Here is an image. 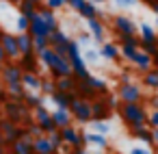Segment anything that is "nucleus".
Here are the masks:
<instances>
[{"label":"nucleus","mask_w":158,"mask_h":154,"mask_svg":"<svg viewBox=\"0 0 158 154\" xmlns=\"http://www.w3.org/2000/svg\"><path fill=\"white\" fill-rule=\"evenodd\" d=\"M7 100H9V96H7V91L2 89V91H0V106H2V104H5Z\"/></svg>","instance_id":"obj_50"},{"label":"nucleus","mask_w":158,"mask_h":154,"mask_svg":"<svg viewBox=\"0 0 158 154\" xmlns=\"http://www.w3.org/2000/svg\"><path fill=\"white\" fill-rule=\"evenodd\" d=\"M0 119H2V113H0Z\"/></svg>","instance_id":"obj_62"},{"label":"nucleus","mask_w":158,"mask_h":154,"mask_svg":"<svg viewBox=\"0 0 158 154\" xmlns=\"http://www.w3.org/2000/svg\"><path fill=\"white\" fill-rule=\"evenodd\" d=\"M130 154H152V150H147V148H132Z\"/></svg>","instance_id":"obj_45"},{"label":"nucleus","mask_w":158,"mask_h":154,"mask_svg":"<svg viewBox=\"0 0 158 154\" xmlns=\"http://www.w3.org/2000/svg\"><path fill=\"white\" fill-rule=\"evenodd\" d=\"M147 128H152V130L158 128V109L152 111V113H147Z\"/></svg>","instance_id":"obj_42"},{"label":"nucleus","mask_w":158,"mask_h":154,"mask_svg":"<svg viewBox=\"0 0 158 154\" xmlns=\"http://www.w3.org/2000/svg\"><path fill=\"white\" fill-rule=\"evenodd\" d=\"M117 100L123 104H136L143 102V89L132 80V83H119L117 87Z\"/></svg>","instance_id":"obj_3"},{"label":"nucleus","mask_w":158,"mask_h":154,"mask_svg":"<svg viewBox=\"0 0 158 154\" xmlns=\"http://www.w3.org/2000/svg\"><path fill=\"white\" fill-rule=\"evenodd\" d=\"M152 145H156V148H158V128H156V130H152Z\"/></svg>","instance_id":"obj_48"},{"label":"nucleus","mask_w":158,"mask_h":154,"mask_svg":"<svg viewBox=\"0 0 158 154\" xmlns=\"http://www.w3.org/2000/svg\"><path fill=\"white\" fill-rule=\"evenodd\" d=\"M0 154H7V148H2V145H0Z\"/></svg>","instance_id":"obj_56"},{"label":"nucleus","mask_w":158,"mask_h":154,"mask_svg":"<svg viewBox=\"0 0 158 154\" xmlns=\"http://www.w3.org/2000/svg\"><path fill=\"white\" fill-rule=\"evenodd\" d=\"M115 2H117L119 7H132V5H134V0H115Z\"/></svg>","instance_id":"obj_46"},{"label":"nucleus","mask_w":158,"mask_h":154,"mask_svg":"<svg viewBox=\"0 0 158 154\" xmlns=\"http://www.w3.org/2000/svg\"><path fill=\"white\" fill-rule=\"evenodd\" d=\"M69 115H72V119L74 122H78V124H89L91 122V106H89V102L87 100H80V98H76L72 104H69Z\"/></svg>","instance_id":"obj_6"},{"label":"nucleus","mask_w":158,"mask_h":154,"mask_svg":"<svg viewBox=\"0 0 158 154\" xmlns=\"http://www.w3.org/2000/svg\"><path fill=\"white\" fill-rule=\"evenodd\" d=\"M89 106H91V122H106V119H110V115H113V111H110V106L106 104V98H104V96L91 100Z\"/></svg>","instance_id":"obj_8"},{"label":"nucleus","mask_w":158,"mask_h":154,"mask_svg":"<svg viewBox=\"0 0 158 154\" xmlns=\"http://www.w3.org/2000/svg\"><path fill=\"white\" fill-rule=\"evenodd\" d=\"M22 85H24L26 91L39 93V87H41V74H28V72H22Z\"/></svg>","instance_id":"obj_18"},{"label":"nucleus","mask_w":158,"mask_h":154,"mask_svg":"<svg viewBox=\"0 0 158 154\" xmlns=\"http://www.w3.org/2000/svg\"><path fill=\"white\" fill-rule=\"evenodd\" d=\"M76 41H78V46H80V44L85 46V44H89V35H87V33H82V35H80L78 39H76Z\"/></svg>","instance_id":"obj_47"},{"label":"nucleus","mask_w":158,"mask_h":154,"mask_svg":"<svg viewBox=\"0 0 158 154\" xmlns=\"http://www.w3.org/2000/svg\"><path fill=\"white\" fill-rule=\"evenodd\" d=\"M72 154H89V152H87V148H76V150H72Z\"/></svg>","instance_id":"obj_52"},{"label":"nucleus","mask_w":158,"mask_h":154,"mask_svg":"<svg viewBox=\"0 0 158 154\" xmlns=\"http://www.w3.org/2000/svg\"><path fill=\"white\" fill-rule=\"evenodd\" d=\"M0 35H2V28H0Z\"/></svg>","instance_id":"obj_61"},{"label":"nucleus","mask_w":158,"mask_h":154,"mask_svg":"<svg viewBox=\"0 0 158 154\" xmlns=\"http://www.w3.org/2000/svg\"><path fill=\"white\" fill-rule=\"evenodd\" d=\"M18 9H20V15H24V18H28V20L35 18V13H37V7L31 5V2H26V0H20Z\"/></svg>","instance_id":"obj_33"},{"label":"nucleus","mask_w":158,"mask_h":154,"mask_svg":"<svg viewBox=\"0 0 158 154\" xmlns=\"http://www.w3.org/2000/svg\"><path fill=\"white\" fill-rule=\"evenodd\" d=\"M28 24H31V20H28V18H24V15H18V22H15V26H18V31H20V33H28Z\"/></svg>","instance_id":"obj_41"},{"label":"nucleus","mask_w":158,"mask_h":154,"mask_svg":"<svg viewBox=\"0 0 158 154\" xmlns=\"http://www.w3.org/2000/svg\"><path fill=\"white\" fill-rule=\"evenodd\" d=\"M130 135H132L134 139H139V141H143V143H149V145H152V128H147V126H141V128H134V130H130Z\"/></svg>","instance_id":"obj_30"},{"label":"nucleus","mask_w":158,"mask_h":154,"mask_svg":"<svg viewBox=\"0 0 158 154\" xmlns=\"http://www.w3.org/2000/svg\"><path fill=\"white\" fill-rule=\"evenodd\" d=\"M113 31L117 33V37L119 35H136V24L126 15H115L113 18Z\"/></svg>","instance_id":"obj_11"},{"label":"nucleus","mask_w":158,"mask_h":154,"mask_svg":"<svg viewBox=\"0 0 158 154\" xmlns=\"http://www.w3.org/2000/svg\"><path fill=\"white\" fill-rule=\"evenodd\" d=\"M100 59V54H98V50H93V48H87V52L82 54V61L85 63H95Z\"/></svg>","instance_id":"obj_39"},{"label":"nucleus","mask_w":158,"mask_h":154,"mask_svg":"<svg viewBox=\"0 0 158 154\" xmlns=\"http://www.w3.org/2000/svg\"><path fill=\"white\" fill-rule=\"evenodd\" d=\"M69 39H72L69 35H65L61 28H56V31H52L48 35V46L54 50V54L67 59V44H69Z\"/></svg>","instance_id":"obj_7"},{"label":"nucleus","mask_w":158,"mask_h":154,"mask_svg":"<svg viewBox=\"0 0 158 154\" xmlns=\"http://www.w3.org/2000/svg\"><path fill=\"white\" fill-rule=\"evenodd\" d=\"M147 5H149V7H152V11L158 15V2H156V0H147Z\"/></svg>","instance_id":"obj_49"},{"label":"nucleus","mask_w":158,"mask_h":154,"mask_svg":"<svg viewBox=\"0 0 158 154\" xmlns=\"http://www.w3.org/2000/svg\"><path fill=\"white\" fill-rule=\"evenodd\" d=\"M2 65H5V63H0V70H2Z\"/></svg>","instance_id":"obj_60"},{"label":"nucleus","mask_w":158,"mask_h":154,"mask_svg":"<svg viewBox=\"0 0 158 154\" xmlns=\"http://www.w3.org/2000/svg\"><path fill=\"white\" fill-rule=\"evenodd\" d=\"M50 100L54 102V106H56V109L67 111V109H69V104L76 100V93H63V91H54V93L50 96Z\"/></svg>","instance_id":"obj_17"},{"label":"nucleus","mask_w":158,"mask_h":154,"mask_svg":"<svg viewBox=\"0 0 158 154\" xmlns=\"http://www.w3.org/2000/svg\"><path fill=\"white\" fill-rule=\"evenodd\" d=\"M82 2H85V0H65V5H69V7H74L76 11L82 7Z\"/></svg>","instance_id":"obj_44"},{"label":"nucleus","mask_w":158,"mask_h":154,"mask_svg":"<svg viewBox=\"0 0 158 154\" xmlns=\"http://www.w3.org/2000/svg\"><path fill=\"white\" fill-rule=\"evenodd\" d=\"M15 44H18L20 57H22V54H31V52H33V37H31L28 33H18V35H15Z\"/></svg>","instance_id":"obj_21"},{"label":"nucleus","mask_w":158,"mask_h":154,"mask_svg":"<svg viewBox=\"0 0 158 154\" xmlns=\"http://www.w3.org/2000/svg\"><path fill=\"white\" fill-rule=\"evenodd\" d=\"M69 154H72V152H69Z\"/></svg>","instance_id":"obj_64"},{"label":"nucleus","mask_w":158,"mask_h":154,"mask_svg":"<svg viewBox=\"0 0 158 154\" xmlns=\"http://www.w3.org/2000/svg\"><path fill=\"white\" fill-rule=\"evenodd\" d=\"M7 2H13V5H20V0H7Z\"/></svg>","instance_id":"obj_57"},{"label":"nucleus","mask_w":158,"mask_h":154,"mask_svg":"<svg viewBox=\"0 0 158 154\" xmlns=\"http://www.w3.org/2000/svg\"><path fill=\"white\" fill-rule=\"evenodd\" d=\"M22 102H24V106L26 109H37V106H46V98L41 96V93H35V91H26L24 93V98H22Z\"/></svg>","instance_id":"obj_23"},{"label":"nucleus","mask_w":158,"mask_h":154,"mask_svg":"<svg viewBox=\"0 0 158 154\" xmlns=\"http://www.w3.org/2000/svg\"><path fill=\"white\" fill-rule=\"evenodd\" d=\"M139 33H141V37H139V41H158V35H156V31L149 26V24H141L139 28H136Z\"/></svg>","instance_id":"obj_29"},{"label":"nucleus","mask_w":158,"mask_h":154,"mask_svg":"<svg viewBox=\"0 0 158 154\" xmlns=\"http://www.w3.org/2000/svg\"><path fill=\"white\" fill-rule=\"evenodd\" d=\"M22 132H24L22 126L9 122V119H5V117L0 119V139H2V145H5V148H9L13 141H18V139L22 137Z\"/></svg>","instance_id":"obj_4"},{"label":"nucleus","mask_w":158,"mask_h":154,"mask_svg":"<svg viewBox=\"0 0 158 154\" xmlns=\"http://www.w3.org/2000/svg\"><path fill=\"white\" fill-rule=\"evenodd\" d=\"M24 130H26V132H28V135H31L33 139H39V137H44V132H41V128H39V126H37L35 122H33V124H28V126H26Z\"/></svg>","instance_id":"obj_40"},{"label":"nucleus","mask_w":158,"mask_h":154,"mask_svg":"<svg viewBox=\"0 0 158 154\" xmlns=\"http://www.w3.org/2000/svg\"><path fill=\"white\" fill-rule=\"evenodd\" d=\"M78 13H80L85 20H93V18H98V15H100V11L95 9V5H93V2H89V0H85V2H82V7L78 9Z\"/></svg>","instance_id":"obj_28"},{"label":"nucleus","mask_w":158,"mask_h":154,"mask_svg":"<svg viewBox=\"0 0 158 154\" xmlns=\"http://www.w3.org/2000/svg\"><path fill=\"white\" fill-rule=\"evenodd\" d=\"M0 46H2V50H5L7 61H18L20 59V50H18V44H15V35L13 33L2 31V35H0Z\"/></svg>","instance_id":"obj_10"},{"label":"nucleus","mask_w":158,"mask_h":154,"mask_svg":"<svg viewBox=\"0 0 158 154\" xmlns=\"http://www.w3.org/2000/svg\"><path fill=\"white\" fill-rule=\"evenodd\" d=\"M0 113H2L5 119L22 126V128H26L28 124H33V113H31V109L24 106L22 100H7L2 104V111H0Z\"/></svg>","instance_id":"obj_2"},{"label":"nucleus","mask_w":158,"mask_h":154,"mask_svg":"<svg viewBox=\"0 0 158 154\" xmlns=\"http://www.w3.org/2000/svg\"><path fill=\"white\" fill-rule=\"evenodd\" d=\"M2 89H5V85H2V80H0V91H2Z\"/></svg>","instance_id":"obj_58"},{"label":"nucleus","mask_w":158,"mask_h":154,"mask_svg":"<svg viewBox=\"0 0 158 154\" xmlns=\"http://www.w3.org/2000/svg\"><path fill=\"white\" fill-rule=\"evenodd\" d=\"M48 137V141H50V145L56 150V154H59V150H61V145H63V139H61V132L59 130H54V132H50V135H46Z\"/></svg>","instance_id":"obj_37"},{"label":"nucleus","mask_w":158,"mask_h":154,"mask_svg":"<svg viewBox=\"0 0 158 154\" xmlns=\"http://www.w3.org/2000/svg\"><path fill=\"white\" fill-rule=\"evenodd\" d=\"M39 93L41 96H52L54 93V78H41V87H39Z\"/></svg>","instance_id":"obj_34"},{"label":"nucleus","mask_w":158,"mask_h":154,"mask_svg":"<svg viewBox=\"0 0 158 154\" xmlns=\"http://www.w3.org/2000/svg\"><path fill=\"white\" fill-rule=\"evenodd\" d=\"M156 26H158V20H156Z\"/></svg>","instance_id":"obj_63"},{"label":"nucleus","mask_w":158,"mask_h":154,"mask_svg":"<svg viewBox=\"0 0 158 154\" xmlns=\"http://www.w3.org/2000/svg\"><path fill=\"white\" fill-rule=\"evenodd\" d=\"M0 80L2 85H11V83H22V70L18 65V61H7L0 70Z\"/></svg>","instance_id":"obj_9"},{"label":"nucleus","mask_w":158,"mask_h":154,"mask_svg":"<svg viewBox=\"0 0 158 154\" xmlns=\"http://www.w3.org/2000/svg\"><path fill=\"white\" fill-rule=\"evenodd\" d=\"M61 139H63V145H67L69 150H76V148H85V132L78 130L74 124L67 126V128H61Z\"/></svg>","instance_id":"obj_5"},{"label":"nucleus","mask_w":158,"mask_h":154,"mask_svg":"<svg viewBox=\"0 0 158 154\" xmlns=\"http://www.w3.org/2000/svg\"><path fill=\"white\" fill-rule=\"evenodd\" d=\"M85 83L95 91V96L98 98H102V96H108V85H106V80H102V78H98V76H87L85 78Z\"/></svg>","instance_id":"obj_19"},{"label":"nucleus","mask_w":158,"mask_h":154,"mask_svg":"<svg viewBox=\"0 0 158 154\" xmlns=\"http://www.w3.org/2000/svg\"><path fill=\"white\" fill-rule=\"evenodd\" d=\"M91 2H104V0H91Z\"/></svg>","instance_id":"obj_59"},{"label":"nucleus","mask_w":158,"mask_h":154,"mask_svg":"<svg viewBox=\"0 0 158 154\" xmlns=\"http://www.w3.org/2000/svg\"><path fill=\"white\" fill-rule=\"evenodd\" d=\"M46 48H50V46H48V37H33V52H35V54L44 52Z\"/></svg>","instance_id":"obj_35"},{"label":"nucleus","mask_w":158,"mask_h":154,"mask_svg":"<svg viewBox=\"0 0 158 154\" xmlns=\"http://www.w3.org/2000/svg\"><path fill=\"white\" fill-rule=\"evenodd\" d=\"M143 85L147 87V89H154V91H158V70H149V72H145L143 74Z\"/></svg>","instance_id":"obj_31"},{"label":"nucleus","mask_w":158,"mask_h":154,"mask_svg":"<svg viewBox=\"0 0 158 154\" xmlns=\"http://www.w3.org/2000/svg\"><path fill=\"white\" fill-rule=\"evenodd\" d=\"M98 54H100L102 59H106V61H117V59H119V46L113 44V41H104Z\"/></svg>","instance_id":"obj_22"},{"label":"nucleus","mask_w":158,"mask_h":154,"mask_svg":"<svg viewBox=\"0 0 158 154\" xmlns=\"http://www.w3.org/2000/svg\"><path fill=\"white\" fill-rule=\"evenodd\" d=\"M87 28H89V33L93 35V39L98 44H104V39H106V26H104L102 20H98V18L87 20Z\"/></svg>","instance_id":"obj_14"},{"label":"nucleus","mask_w":158,"mask_h":154,"mask_svg":"<svg viewBox=\"0 0 158 154\" xmlns=\"http://www.w3.org/2000/svg\"><path fill=\"white\" fill-rule=\"evenodd\" d=\"M18 65H20V70H22V72L39 74V59H37V54H35V52H31V54H22V57L18 59Z\"/></svg>","instance_id":"obj_12"},{"label":"nucleus","mask_w":158,"mask_h":154,"mask_svg":"<svg viewBox=\"0 0 158 154\" xmlns=\"http://www.w3.org/2000/svg\"><path fill=\"white\" fill-rule=\"evenodd\" d=\"M50 119H52V124L56 126V130L67 128V126H72V124H74V119H72L69 111H63V109H54V111H50Z\"/></svg>","instance_id":"obj_13"},{"label":"nucleus","mask_w":158,"mask_h":154,"mask_svg":"<svg viewBox=\"0 0 158 154\" xmlns=\"http://www.w3.org/2000/svg\"><path fill=\"white\" fill-rule=\"evenodd\" d=\"M37 15L44 20V24L50 28V33L52 31H56L59 28V20H56V11H52V9H48L46 5H41L39 9H37Z\"/></svg>","instance_id":"obj_15"},{"label":"nucleus","mask_w":158,"mask_h":154,"mask_svg":"<svg viewBox=\"0 0 158 154\" xmlns=\"http://www.w3.org/2000/svg\"><path fill=\"white\" fill-rule=\"evenodd\" d=\"M117 111H119L123 124L130 130L141 128V126H147V111H145V104L143 102H136V104H123V102H119Z\"/></svg>","instance_id":"obj_1"},{"label":"nucleus","mask_w":158,"mask_h":154,"mask_svg":"<svg viewBox=\"0 0 158 154\" xmlns=\"http://www.w3.org/2000/svg\"><path fill=\"white\" fill-rule=\"evenodd\" d=\"M152 67H154V70H158V52L152 57Z\"/></svg>","instance_id":"obj_51"},{"label":"nucleus","mask_w":158,"mask_h":154,"mask_svg":"<svg viewBox=\"0 0 158 154\" xmlns=\"http://www.w3.org/2000/svg\"><path fill=\"white\" fill-rule=\"evenodd\" d=\"M33 154H56V150L50 145L48 137L44 135V137H39V139L33 141Z\"/></svg>","instance_id":"obj_24"},{"label":"nucleus","mask_w":158,"mask_h":154,"mask_svg":"<svg viewBox=\"0 0 158 154\" xmlns=\"http://www.w3.org/2000/svg\"><path fill=\"white\" fill-rule=\"evenodd\" d=\"M26 2H31V5H35V7L39 9V7L44 5V0H26Z\"/></svg>","instance_id":"obj_53"},{"label":"nucleus","mask_w":158,"mask_h":154,"mask_svg":"<svg viewBox=\"0 0 158 154\" xmlns=\"http://www.w3.org/2000/svg\"><path fill=\"white\" fill-rule=\"evenodd\" d=\"M76 89V80L72 76L65 78H54V91H63V93H74Z\"/></svg>","instance_id":"obj_25"},{"label":"nucleus","mask_w":158,"mask_h":154,"mask_svg":"<svg viewBox=\"0 0 158 154\" xmlns=\"http://www.w3.org/2000/svg\"><path fill=\"white\" fill-rule=\"evenodd\" d=\"M149 100H152V106H154L152 111H156V109H158V96H154V98H149Z\"/></svg>","instance_id":"obj_54"},{"label":"nucleus","mask_w":158,"mask_h":154,"mask_svg":"<svg viewBox=\"0 0 158 154\" xmlns=\"http://www.w3.org/2000/svg\"><path fill=\"white\" fill-rule=\"evenodd\" d=\"M46 7L52 9V11H56V9L65 7V0H46Z\"/></svg>","instance_id":"obj_43"},{"label":"nucleus","mask_w":158,"mask_h":154,"mask_svg":"<svg viewBox=\"0 0 158 154\" xmlns=\"http://www.w3.org/2000/svg\"><path fill=\"white\" fill-rule=\"evenodd\" d=\"M5 91H7L9 100H22V98H24V93H26V89H24V85H22V83L5 85Z\"/></svg>","instance_id":"obj_27"},{"label":"nucleus","mask_w":158,"mask_h":154,"mask_svg":"<svg viewBox=\"0 0 158 154\" xmlns=\"http://www.w3.org/2000/svg\"><path fill=\"white\" fill-rule=\"evenodd\" d=\"M7 154H33V143L18 139V141H13V143L9 145V152H7Z\"/></svg>","instance_id":"obj_26"},{"label":"nucleus","mask_w":158,"mask_h":154,"mask_svg":"<svg viewBox=\"0 0 158 154\" xmlns=\"http://www.w3.org/2000/svg\"><path fill=\"white\" fill-rule=\"evenodd\" d=\"M85 143H89V145H98V148H106L108 145V141H106V137L104 135H98V132H85Z\"/></svg>","instance_id":"obj_32"},{"label":"nucleus","mask_w":158,"mask_h":154,"mask_svg":"<svg viewBox=\"0 0 158 154\" xmlns=\"http://www.w3.org/2000/svg\"><path fill=\"white\" fill-rule=\"evenodd\" d=\"M28 35H31V37H48V35H50V28L44 24V20H41L37 13H35V18H31Z\"/></svg>","instance_id":"obj_16"},{"label":"nucleus","mask_w":158,"mask_h":154,"mask_svg":"<svg viewBox=\"0 0 158 154\" xmlns=\"http://www.w3.org/2000/svg\"><path fill=\"white\" fill-rule=\"evenodd\" d=\"M91 128H93V132H98V135H108L110 132V126L106 124V122H91Z\"/></svg>","instance_id":"obj_38"},{"label":"nucleus","mask_w":158,"mask_h":154,"mask_svg":"<svg viewBox=\"0 0 158 154\" xmlns=\"http://www.w3.org/2000/svg\"><path fill=\"white\" fill-rule=\"evenodd\" d=\"M0 63H7V57H5V50H2V46H0Z\"/></svg>","instance_id":"obj_55"},{"label":"nucleus","mask_w":158,"mask_h":154,"mask_svg":"<svg viewBox=\"0 0 158 154\" xmlns=\"http://www.w3.org/2000/svg\"><path fill=\"white\" fill-rule=\"evenodd\" d=\"M132 65H134L141 74H145V72L152 70V57L145 54V52H141V50H136V54H134V59H132Z\"/></svg>","instance_id":"obj_20"},{"label":"nucleus","mask_w":158,"mask_h":154,"mask_svg":"<svg viewBox=\"0 0 158 154\" xmlns=\"http://www.w3.org/2000/svg\"><path fill=\"white\" fill-rule=\"evenodd\" d=\"M119 44L128 48H139V37L136 35H119Z\"/></svg>","instance_id":"obj_36"}]
</instances>
